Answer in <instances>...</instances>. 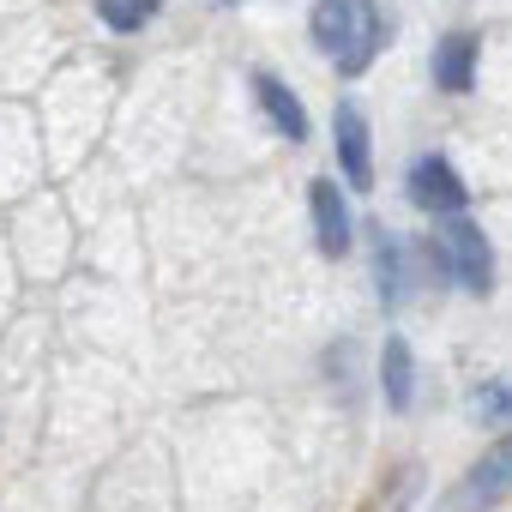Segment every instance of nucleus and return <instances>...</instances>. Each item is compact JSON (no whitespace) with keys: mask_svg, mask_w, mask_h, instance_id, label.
Listing matches in <instances>:
<instances>
[{"mask_svg":"<svg viewBox=\"0 0 512 512\" xmlns=\"http://www.w3.org/2000/svg\"><path fill=\"white\" fill-rule=\"evenodd\" d=\"M308 25H314V43L338 61V73H344V79H362V73L374 67L380 43H386L374 0H320Z\"/></svg>","mask_w":512,"mask_h":512,"instance_id":"1","label":"nucleus"},{"mask_svg":"<svg viewBox=\"0 0 512 512\" xmlns=\"http://www.w3.org/2000/svg\"><path fill=\"white\" fill-rule=\"evenodd\" d=\"M500 500H512V434L494 440L440 500V512H494Z\"/></svg>","mask_w":512,"mask_h":512,"instance_id":"2","label":"nucleus"},{"mask_svg":"<svg viewBox=\"0 0 512 512\" xmlns=\"http://www.w3.org/2000/svg\"><path fill=\"white\" fill-rule=\"evenodd\" d=\"M410 205L416 211H428V217H464V205H470V187L458 181V169L446 163V157H416L410 163Z\"/></svg>","mask_w":512,"mask_h":512,"instance_id":"3","label":"nucleus"},{"mask_svg":"<svg viewBox=\"0 0 512 512\" xmlns=\"http://www.w3.org/2000/svg\"><path fill=\"white\" fill-rule=\"evenodd\" d=\"M446 260H452V272H458L464 290H476V296L494 290V253H488V235L470 217H452L446 223Z\"/></svg>","mask_w":512,"mask_h":512,"instance_id":"4","label":"nucleus"},{"mask_svg":"<svg viewBox=\"0 0 512 512\" xmlns=\"http://www.w3.org/2000/svg\"><path fill=\"white\" fill-rule=\"evenodd\" d=\"M308 211H314V241H320V253H326V260H344V253H350V205H344V193H338L332 175H320V181L308 187Z\"/></svg>","mask_w":512,"mask_h":512,"instance_id":"5","label":"nucleus"},{"mask_svg":"<svg viewBox=\"0 0 512 512\" xmlns=\"http://www.w3.org/2000/svg\"><path fill=\"white\" fill-rule=\"evenodd\" d=\"M332 127H338V169H344V181H350V187H374V163H368V121H362V109H356V103H338Z\"/></svg>","mask_w":512,"mask_h":512,"instance_id":"6","label":"nucleus"},{"mask_svg":"<svg viewBox=\"0 0 512 512\" xmlns=\"http://www.w3.org/2000/svg\"><path fill=\"white\" fill-rule=\"evenodd\" d=\"M247 85H253V97H260L266 121H272V127H278L290 145H302V139H308V109H302V97H296L284 79H272V73H253Z\"/></svg>","mask_w":512,"mask_h":512,"instance_id":"7","label":"nucleus"},{"mask_svg":"<svg viewBox=\"0 0 512 512\" xmlns=\"http://www.w3.org/2000/svg\"><path fill=\"white\" fill-rule=\"evenodd\" d=\"M434 85L440 91H470L476 85V37L470 31H446L440 49H434Z\"/></svg>","mask_w":512,"mask_h":512,"instance_id":"8","label":"nucleus"},{"mask_svg":"<svg viewBox=\"0 0 512 512\" xmlns=\"http://www.w3.org/2000/svg\"><path fill=\"white\" fill-rule=\"evenodd\" d=\"M380 386H386V404L392 410H410V386H416V356H410V344L392 332L386 344H380Z\"/></svg>","mask_w":512,"mask_h":512,"instance_id":"9","label":"nucleus"},{"mask_svg":"<svg viewBox=\"0 0 512 512\" xmlns=\"http://www.w3.org/2000/svg\"><path fill=\"white\" fill-rule=\"evenodd\" d=\"M374 284H380V302L392 308L398 290H404V266H398V241L386 229H374Z\"/></svg>","mask_w":512,"mask_h":512,"instance_id":"10","label":"nucleus"},{"mask_svg":"<svg viewBox=\"0 0 512 512\" xmlns=\"http://www.w3.org/2000/svg\"><path fill=\"white\" fill-rule=\"evenodd\" d=\"M470 416H476V422H512V374L476 386V392H470Z\"/></svg>","mask_w":512,"mask_h":512,"instance_id":"11","label":"nucleus"},{"mask_svg":"<svg viewBox=\"0 0 512 512\" xmlns=\"http://www.w3.org/2000/svg\"><path fill=\"white\" fill-rule=\"evenodd\" d=\"M157 7L163 0H97V13H103L109 31H139L145 19H157Z\"/></svg>","mask_w":512,"mask_h":512,"instance_id":"12","label":"nucleus"}]
</instances>
